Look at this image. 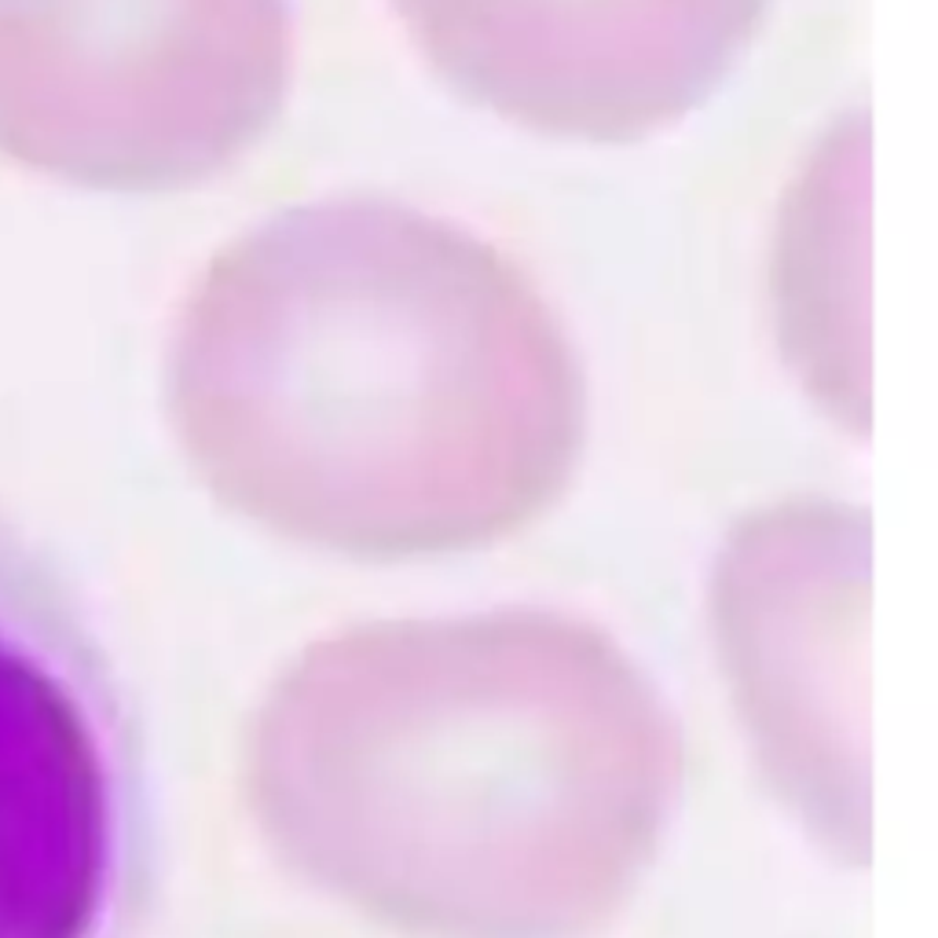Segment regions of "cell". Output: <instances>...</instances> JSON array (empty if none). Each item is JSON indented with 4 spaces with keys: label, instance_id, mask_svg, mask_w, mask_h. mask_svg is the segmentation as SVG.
Listing matches in <instances>:
<instances>
[{
    "label": "cell",
    "instance_id": "1",
    "mask_svg": "<svg viewBox=\"0 0 938 938\" xmlns=\"http://www.w3.org/2000/svg\"><path fill=\"white\" fill-rule=\"evenodd\" d=\"M195 433L294 525L378 558H473L565 503L590 374L514 249L392 195L260 216L176 308Z\"/></svg>",
    "mask_w": 938,
    "mask_h": 938
},
{
    "label": "cell",
    "instance_id": "2",
    "mask_svg": "<svg viewBox=\"0 0 938 938\" xmlns=\"http://www.w3.org/2000/svg\"><path fill=\"white\" fill-rule=\"evenodd\" d=\"M345 869L419 938H606L679 829L690 741L587 612L506 601L345 660Z\"/></svg>",
    "mask_w": 938,
    "mask_h": 938
},
{
    "label": "cell",
    "instance_id": "3",
    "mask_svg": "<svg viewBox=\"0 0 938 938\" xmlns=\"http://www.w3.org/2000/svg\"><path fill=\"white\" fill-rule=\"evenodd\" d=\"M159 877L137 696L81 583L0 509V938H143Z\"/></svg>",
    "mask_w": 938,
    "mask_h": 938
},
{
    "label": "cell",
    "instance_id": "4",
    "mask_svg": "<svg viewBox=\"0 0 938 938\" xmlns=\"http://www.w3.org/2000/svg\"><path fill=\"white\" fill-rule=\"evenodd\" d=\"M294 81V0H0V159L99 195L210 184Z\"/></svg>",
    "mask_w": 938,
    "mask_h": 938
},
{
    "label": "cell",
    "instance_id": "5",
    "mask_svg": "<svg viewBox=\"0 0 938 938\" xmlns=\"http://www.w3.org/2000/svg\"><path fill=\"white\" fill-rule=\"evenodd\" d=\"M872 514L802 492L744 509L704 576V623L748 763L847 877L872 869Z\"/></svg>",
    "mask_w": 938,
    "mask_h": 938
},
{
    "label": "cell",
    "instance_id": "6",
    "mask_svg": "<svg viewBox=\"0 0 938 938\" xmlns=\"http://www.w3.org/2000/svg\"><path fill=\"white\" fill-rule=\"evenodd\" d=\"M425 70L488 118L576 148L679 129L741 70L774 0H389Z\"/></svg>",
    "mask_w": 938,
    "mask_h": 938
},
{
    "label": "cell",
    "instance_id": "7",
    "mask_svg": "<svg viewBox=\"0 0 938 938\" xmlns=\"http://www.w3.org/2000/svg\"><path fill=\"white\" fill-rule=\"evenodd\" d=\"M869 198L872 121L854 107L810 140L777 195L766 254L781 367L832 430L869 444Z\"/></svg>",
    "mask_w": 938,
    "mask_h": 938
}]
</instances>
